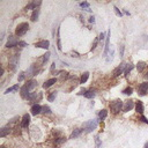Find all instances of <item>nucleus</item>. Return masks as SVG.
<instances>
[{
	"mask_svg": "<svg viewBox=\"0 0 148 148\" xmlns=\"http://www.w3.org/2000/svg\"><path fill=\"white\" fill-rule=\"evenodd\" d=\"M30 124V116L28 113H25L23 117H22V121H21V127L23 128H27Z\"/></svg>",
	"mask_w": 148,
	"mask_h": 148,
	"instance_id": "obj_8",
	"label": "nucleus"
},
{
	"mask_svg": "<svg viewBox=\"0 0 148 148\" xmlns=\"http://www.w3.org/2000/svg\"><path fill=\"white\" fill-rule=\"evenodd\" d=\"M40 3H42L40 1H32V2H30V3H28V5L25 6V9H27V10H29V9H34V10H35V9H37V7H38Z\"/></svg>",
	"mask_w": 148,
	"mask_h": 148,
	"instance_id": "obj_12",
	"label": "nucleus"
},
{
	"mask_svg": "<svg viewBox=\"0 0 148 148\" xmlns=\"http://www.w3.org/2000/svg\"><path fill=\"white\" fill-rule=\"evenodd\" d=\"M95 145H96V148H101V146H102V142H101V139L98 135L95 136Z\"/></svg>",
	"mask_w": 148,
	"mask_h": 148,
	"instance_id": "obj_32",
	"label": "nucleus"
},
{
	"mask_svg": "<svg viewBox=\"0 0 148 148\" xmlns=\"http://www.w3.org/2000/svg\"><path fill=\"white\" fill-rule=\"evenodd\" d=\"M17 60H18V54H14L13 58L10 59V65H12V69L15 68L16 64H17Z\"/></svg>",
	"mask_w": 148,
	"mask_h": 148,
	"instance_id": "obj_18",
	"label": "nucleus"
},
{
	"mask_svg": "<svg viewBox=\"0 0 148 148\" xmlns=\"http://www.w3.org/2000/svg\"><path fill=\"white\" fill-rule=\"evenodd\" d=\"M28 29H29V24L27 22H22L16 27V31L15 32H16L17 36H23L28 31Z\"/></svg>",
	"mask_w": 148,
	"mask_h": 148,
	"instance_id": "obj_1",
	"label": "nucleus"
},
{
	"mask_svg": "<svg viewBox=\"0 0 148 148\" xmlns=\"http://www.w3.org/2000/svg\"><path fill=\"white\" fill-rule=\"evenodd\" d=\"M49 59H50V52H46V53H45V54L42 57V59H40V60H42V64L44 65V64H45V62H46Z\"/></svg>",
	"mask_w": 148,
	"mask_h": 148,
	"instance_id": "obj_29",
	"label": "nucleus"
},
{
	"mask_svg": "<svg viewBox=\"0 0 148 148\" xmlns=\"http://www.w3.org/2000/svg\"><path fill=\"white\" fill-rule=\"evenodd\" d=\"M104 38H106V36H105V34H104V32H102V34H99V37H98V39H99V40L102 42V40H103Z\"/></svg>",
	"mask_w": 148,
	"mask_h": 148,
	"instance_id": "obj_38",
	"label": "nucleus"
},
{
	"mask_svg": "<svg viewBox=\"0 0 148 148\" xmlns=\"http://www.w3.org/2000/svg\"><path fill=\"white\" fill-rule=\"evenodd\" d=\"M125 66H126V64H125V62H121V64L113 71V76H119V75L125 71Z\"/></svg>",
	"mask_w": 148,
	"mask_h": 148,
	"instance_id": "obj_7",
	"label": "nucleus"
},
{
	"mask_svg": "<svg viewBox=\"0 0 148 148\" xmlns=\"http://www.w3.org/2000/svg\"><path fill=\"white\" fill-rule=\"evenodd\" d=\"M18 46H20V47H24V46H27V43L22 40V42H20V43H18Z\"/></svg>",
	"mask_w": 148,
	"mask_h": 148,
	"instance_id": "obj_42",
	"label": "nucleus"
},
{
	"mask_svg": "<svg viewBox=\"0 0 148 148\" xmlns=\"http://www.w3.org/2000/svg\"><path fill=\"white\" fill-rule=\"evenodd\" d=\"M81 133H82V130H81V128H76V130H74V131L72 132V134H71V139L77 138V136H79Z\"/></svg>",
	"mask_w": 148,
	"mask_h": 148,
	"instance_id": "obj_22",
	"label": "nucleus"
},
{
	"mask_svg": "<svg viewBox=\"0 0 148 148\" xmlns=\"http://www.w3.org/2000/svg\"><path fill=\"white\" fill-rule=\"evenodd\" d=\"M133 108H134V102L131 101V99H128V101L125 102V104H124V106H123V111H124V112H128V111H131Z\"/></svg>",
	"mask_w": 148,
	"mask_h": 148,
	"instance_id": "obj_6",
	"label": "nucleus"
},
{
	"mask_svg": "<svg viewBox=\"0 0 148 148\" xmlns=\"http://www.w3.org/2000/svg\"><path fill=\"white\" fill-rule=\"evenodd\" d=\"M0 148H5V147H3V146H1V147H0Z\"/></svg>",
	"mask_w": 148,
	"mask_h": 148,
	"instance_id": "obj_47",
	"label": "nucleus"
},
{
	"mask_svg": "<svg viewBox=\"0 0 148 148\" xmlns=\"http://www.w3.org/2000/svg\"><path fill=\"white\" fill-rule=\"evenodd\" d=\"M140 120H142L145 124H148V120H147V118H146L145 116H141V117H140Z\"/></svg>",
	"mask_w": 148,
	"mask_h": 148,
	"instance_id": "obj_40",
	"label": "nucleus"
},
{
	"mask_svg": "<svg viewBox=\"0 0 148 148\" xmlns=\"http://www.w3.org/2000/svg\"><path fill=\"white\" fill-rule=\"evenodd\" d=\"M80 6H81V7H84V8H86V10L90 12V9H89V3H88V2H81V3H80Z\"/></svg>",
	"mask_w": 148,
	"mask_h": 148,
	"instance_id": "obj_36",
	"label": "nucleus"
},
{
	"mask_svg": "<svg viewBox=\"0 0 148 148\" xmlns=\"http://www.w3.org/2000/svg\"><path fill=\"white\" fill-rule=\"evenodd\" d=\"M56 96H57V91H52V94H50V95H49L47 99H49L50 102H52V101L56 98Z\"/></svg>",
	"mask_w": 148,
	"mask_h": 148,
	"instance_id": "obj_35",
	"label": "nucleus"
},
{
	"mask_svg": "<svg viewBox=\"0 0 148 148\" xmlns=\"http://www.w3.org/2000/svg\"><path fill=\"white\" fill-rule=\"evenodd\" d=\"M18 40H17V38L16 37H14V36H10L9 38H8V42L6 43V47H14V46H16V45H18Z\"/></svg>",
	"mask_w": 148,
	"mask_h": 148,
	"instance_id": "obj_5",
	"label": "nucleus"
},
{
	"mask_svg": "<svg viewBox=\"0 0 148 148\" xmlns=\"http://www.w3.org/2000/svg\"><path fill=\"white\" fill-rule=\"evenodd\" d=\"M38 16H39V9L37 8V9H35V10L32 12V14H31V20H32V21H36V20L38 18Z\"/></svg>",
	"mask_w": 148,
	"mask_h": 148,
	"instance_id": "obj_24",
	"label": "nucleus"
},
{
	"mask_svg": "<svg viewBox=\"0 0 148 148\" xmlns=\"http://www.w3.org/2000/svg\"><path fill=\"white\" fill-rule=\"evenodd\" d=\"M96 127H97V120H88V121L83 123V128L87 133L94 131Z\"/></svg>",
	"mask_w": 148,
	"mask_h": 148,
	"instance_id": "obj_3",
	"label": "nucleus"
},
{
	"mask_svg": "<svg viewBox=\"0 0 148 148\" xmlns=\"http://www.w3.org/2000/svg\"><path fill=\"white\" fill-rule=\"evenodd\" d=\"M89 22H90V23H95V17H94V16H90V17H89Z\"/></svg>",
	"mask_w": 148,
	"mask_h": 148,
	"instance_id": "obj_43",
	"label": "nucleus"
},
{
	"mask_svg": "<svg viewBox=\"0 0 148 148\" xmlns=\"http://www.w3.org/2000/svg\"><path fill=\"white\" fill-rule=\"evenodd\" d=\"M113 53H114V50H113V49H111V50L109 51V53H108V57H106V62H110V61L112 60V58H113Z\"/></svg>",
	"mask_w": 148,
	"mask_h": 148,
	"instance_id": "obj_28",
	"label": "nucleus"
},
{
	"mask_svg": "<svg viewBox=\"0 0 148 148\" xmlns=\"http://www.w3.org/2000/svg\"><path fill=\"white\" fill-rule=\"evenodd\" d=\"M98 40H99L98 38H96V39L94 40V44H92V46H91V50H94V49L96 47V45H97V42H98Z\"/></svg>",
	"mask_w": 148,
	"mask_h": 148,
	"instance_id": "obj_39",
	"label": "nucleus"
},
{
	"mask_svg": "<svg viewBox=\"0 0 148 148\" xmlns=\"http://www.w3.org/2000/svg\"><path fill=\"white\" fill-rule=\"evenodd\" d=\"M83 96L87 98H92V97H95V91L94 90H87Z\"/></svg>",
	"mask_w": 148,
	"mask_h": 148,
	"instance_id": "obj_26",
	"label": "nucleus"
},
{
	"mask_svg": "<svg viewBox=\"0 0 148 148\" xmlns=\"http://www.w3.org/2000/svg\"><path fill=\"white\" fill-rule=\"evenodd\" d=\"M36 74H37V69H36V65L34 64V65H31V66L27 69L25 75H27V76H32V75H36Z\"/></svg>",
	"mask_w": 148,
	"mask_h": 148,
	"instance_id": "obj_10",
	"label": "nucleus"
},
{
	"mask_svg": "<svg viewBox=\"0 0 148 148\" xmlns=\"http://www.w3.org/2000/svg\"><path fill=\"white\" fill-rule=\"evenodd\" d=\"M29 89H28V87L24 84V86H22L21 87V89H20V92H21V96L23 97V98H27L28 96H29Z\"/></svg>",
	"mask_w": 148,
	"mask_h": 148,
	"instance_id": "obj_15",
	"label": "nucleus"
},
{
	"mask_svg": "<svg viewBox=\"0 0 148 148\" xmlns=\"http://www.w3.org/2000/svg\"><path fill=\"white\" fill-rule=\"evenodd\" d=\"M17 89H18V86H17V84H15V86H13V87H10V88L6 89L5 94H9V92H12V91H15V90H17Z\"/></svg>",
	"mask_w": 148,
	"mask_h": 148,
	"instance_id": "obj_31",
	"label": "nucleus"
},
{
	"mask_svg": "<svg viewBox=\"0 0 148 148\" xmlns=\"http://www.w3.org/2000/svg\"><path fill=\"white\" fill-rule=\"evenodd\" d=\"M57 82V79H50V80H47V81H45L44 82V84H43V88H50L53 83H56Z\"/></svg>",
	"mask_w": 148,
	"mask_h": 148,
	"instance_id": "obj_17",
	"label": "nucleus"
},
{
	"mask_svg": "<svg viewBox=\"0 0 148 148\" xmlns=\"http://www.w3.org/2000/svg\"><path fill=\"white\" fill-rule=\"evenodd\" d=\"M147 91H148V82H142L138 88V92H139V95L145 96L147 94Z\"/></svg>",
	"mask_w": 148,
	"mask_h": 148,
	"instance_id": "obj_4",
	"label": "nucleus"
},
{
	"mask_svg": "<svg viewBox=\"0 0 148 148\" xmlns=\"http://www.w3.org/2000/svg\"><path fill=\"white\" fill-rule=\"evenodd\" d=\"M123 92H124L125 95H131V94L133 92V88H132V87H127V88H125V89L123 90Z\"/></svg>",
	"mask_w": 148,
	"mask_h": 148,
	"instance_id": "obj_33",
	"label": "nucleus"
},
{
	"mask_svg": "<svg viewBox=\"0 0 148 148\" xmlns=\"http://www.w3.org/2000/svg\"><path fill=\"white\" fill-rule=\"evenodd\" d=\"M36 47H40V49H49L50 46V42L49 40H40V42H37L35 44Z\"/></svg>",
	"mask_w": 148,
	"mask_h": 148,
	"instance_id": "obj_11",
	"label": "nucleus"
},
{
	"mask_svg": "<svg viewBox=\"0 0 148 148\" xmlns=\"http://www.w3.org/2000/svg\"><path fill=\"white\" fill-rule=\"evenodd\" d=\"M27 98H28V101H35V102H37V101H39L42 98V94L37 97V92H31V94H29V96Z\"/></svg>",
	"mask_w": 148,
	"mask_h": 148,
	"instance_id": "obj_16",
	"label": "nucleus"
},
{
	"mask_svg": "<svg viewBox=\"0 0 148 148\" xmlns=\"http://www.w3.org/2000/svg\"><path fill=\"white\" fill-rule=\"evenodd\" d=\"M88 77H89V73H88V72H84V73L82 74L81 79H80V83H84V82H87Z\"/></svg>",
	"mask_w": 148,
	"mask_h": 148,
	"instance_id": "obj_25",
	"label": "nucleus"
},
{
	"mask_svg": "<svg viewBox=\"0 0 148 148\" xmlns=\"http://www.w3.org/2000/svg\"><path fill=\"white\" fill-rule=\"evenodd\" d=\"M135 109H136V111L139 112V113H143V104H142V102L141 101H139V102H136V104H135Z\"/></svg>",
	"mask_w": 148,
	"mask_h": 148,
	"instance_id": "obj_19",
	"label": "nucleus"
},
{
	"mask_svg": "<svg viewBox=\"0 0 148 148\" xmlns=\"http://www.w3.org/2000/svg\"><path fill=\"white\" fill-rule=\"evenodd\" d=\"M146 76H147V79H148V73H147V74H146Z\"/></svg>",
	"mask_w": 148,
	"mask_h": 148,
	"instance_id": "obj_46",
	"label": "nucleus"
},
{
	"mask_svg": "<svg viewBox=\"0 0 148 148\" xmlns=\"http://www.w3.org/2000/svg\"><path fill=\"white\" fill-rule=\"evenodd\" d=\"M42 112L45 113V114H46V113L49 114V113H51V109H50L47 105H44V106H42Z\"/></svg>",
	"mask_w": 148,
	"mask_h": 148,
	"instance_id": "obj_34",
	"label": "nucleus"
},
{
	"mask_svg": "<svg viewBox=\"0 0 148 148\" xmlns=\"http://www.w3.org/2000/svg\"><path fill=\"white\" fill-rule=\"evenodd\" d=\"M10 131H12V127L9 126V124H8V125H6V126H3V127L0 130V136H1V138L6 136L7 134H9V133H10Z\"/></svg>",
	"mask_w": 148,
	"mask_h": 148,
	"instance_id": "obj_9",
	"label": "nucleus"
},
{
	"mask_svg": "<svg viewBox=\"0 0 148 148\" xmlns=\"http://www.w3.org/2000/svg\"><path fill=\"white\" fill-rule=\"evenodd\" d=\"M109 42H110V30L106 32V38H105V49H104V56H108L110 49H109Z\"/></svg>",
	"mask_w": 148,
	"mask_h": 148,
	"instance_id": "obj_14",
	"label": "nucleus"
},
{
	"mask_svg": "<svg viewBox=\"0 0 148 148\" xmlns=\"http://www.w3.org/2000/svg\"><path fill=\"white\" fill-rule=\"evenodd\" d=\"M145 67H146V62H145V61H139V62L136 64V68H138L139 72H142V71L145 69Z\"/></svg>",
	"mask_w": 148,
	"mask_h": 148,
	"instance_id": "obj_23",
	"label": "nucleus"
},
{
	"mask_svg": "<svg viewBox=\"0 0 148 148\" xmlns=\"http://www.w3.org/2000/svg\"><path fill=\"white\" fill-rule=\"evenodd\" d=\"M66 141V138H57L56 140H54V145L56 146H59V145H61L62 142H65Z\"/></svg>",
	"mask_w": 148,
	"mask_h": 148,
	"instance_id": "obj_30",
	"label": "nucleus"
},
{
	"mask_svg": "<svg viewBox=\"0 0 148 148\" xmlns=\"http://www.w3.org/2000/svg\"><path fill=\"white\" fill-rule=\"evenodd\" d=\"M133 67H134V65L132 64V62H128V64H126V66H125V71H124V73L127 75V74H130V72L133 69Z\"/></svg>",
	"mask_w": 148,
	"mask_h": 148,
	"instance_id": "obj_21",
	"label": "nucleus"
},
{
	"mask_svg": "<svg viewBox=\"0 0 148 148\" xmlns=\"http://www.w3.org/2000/svg\"><path fill=\"white\" fill-rule=\"evenodd\" d=\"M42 112V106L39 105V104H34L32 106H31V113L34 114V116H36V114H38V113H40Z\"/></svg>",
	"mask_w": 148,
	"mask_h": 148,
	"instance_id": "obj_13",
	"label": "nucleus"
},
{
	"mask_svg": "<svg viewBox=\"0 0 148 148\" xmlns=\"http://www.w3.org/2000/svg\"><path fill=\"white\" fill-rule=\"evenodd\" d=\"M25 86L28 87L29 90H31V89H34V88L37 86V82H36L35 80H30V81H28V82L25 83Z\"/></svg>",
	"mask_w": 148,
	"mask_h": 148,
	"instance_id": "obj_20",
	"label": "nucleus"
},
{
	"mask_svg": "<svg viewBox=\"0 0 148 148\" xmlns=\"http://www.w3.org/2000/svg\"><path fill=\"white\" fill-rule=\"evenodd\" d=\"M123 56H124V46L121 45L120 46V57H123Z\"/></svg>",
	"mask_w": 148,
	"mask_h": 148,
	"instance_id": "obj_44",
	"label": "nucleus"
},
{
	"mask_svg": "<svg viewBox=\"0 0 148 148\" xmlns=\"http://www.w3.org/2000/svg\"><path fill=\"white\" fill-rule=\"evenodd\" d=\"M123 102L120 101V99H117V101H113L111 104H110V109H111V111L113 112V113H118L121 109H123Z\"/></svg>",
	"mask_w": 148,
	"mask_h": 148,
	"instance_id": "obj_2",
	"label": "nucleus"
},
{
	"mask_svg": "<svg viewBox=\"0 0 148 148\" xmlns=\"http://www.w3.org/2000/svg\"><path fill=\"white\" fill-rule=\"evenodd\" d=\"M106 116H108V111H106V110H102V111H99V113H98V118H99L101 120L105 119Z\"/></svg>",
	"mask_w": 148,
	"mask_h": 148,
	"instance_id": "obj_27",
	"label": "nucleus"
},
{
	"mask_svg": "<svg viewBox=\"0 0 148 148\" xmlns=\"http://www.w3.org/2000/svg\"><path fill=\"white\" fill-rule=\"evenodd\" d=\"M24 76H25V73H24V72H22V73H20V75H18V81H23V79H24Z\"/></svg>",
	"mask_w": 148,
	"mask_h": 148,
	"instance_id": "obj_37",
	"label": "nucleus"
},
{
	"mask_svg": "<svg viewBox=\"0 0 148 148\" xmlns=\"http://www.w3.org/2000/svg\"><path fill=\"white\" fill-rule=\"evenodd\" d=\"M145 148H148V141L145 143Z\"/></svg>",
	"mask_w": 148,
	"mask_h": 148,
	"instance_id": "obj_45",
	"label": "nucleus"
},
{
	"mask_svg": "<svg viewBox=\"0 0 148 148\" xmlns=\"http://www.w3.org/2000/svg\"><path fill=\"white\" fill-rule=\"evenodd\" d=\"M114 12H116V14H117L118 16H121V12H120V10H119L117 7H114Z\"/></svg>",
	"mask_w": 148,
	"mask_h": 148,
	"instance_id": "obj_41",
	"label": "nucleus"
}]
</instances>
